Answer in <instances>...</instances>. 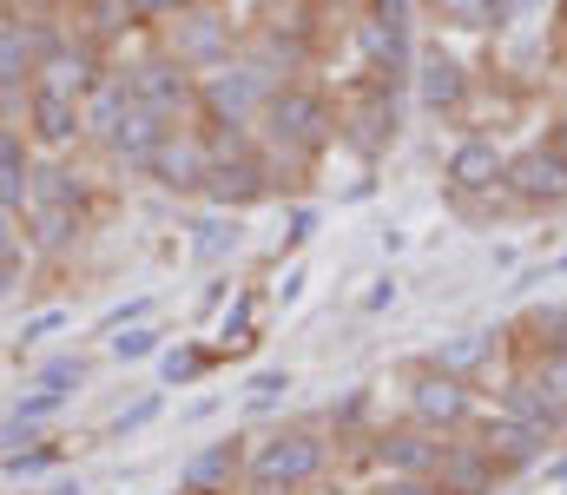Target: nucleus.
Wrapping results in <instances>:
<instances>
[{"label":"nucleus","instance_id":"nucleus-24","mask_svg":"<svg viewBox=\"0 0 567 495\" xmlns=\"http://www.w3.org/2000/svg\"><path fill=\"white\" fill-rule=\"evenodd\" d=\"M218 363H225V357H218V343L178 337V343H165V350H158V390H192V383H205Z\"/></svg>","mask_w":567,"mask_h":495},{"label":"nucleus","instance_id":"nucleus-34","mask_svg":"<svg viewBox=\"0 0 567 495\" xmlns=\"http://www.w3.org/2000/svg\"><path fill=\"white\" fill-rule=\"evenodd\" d=\"M86 377H93V363H86L80 350H66V357H47V363L33 370V383H47V390H66V396H80V390H86Z\"/></svg>","mask_w":567,"mask_h":495},{"label":"nucleus","instance_id":"nucleus-14","mask_svg":"<svg viewBox=\"0 0 567 495\" xmlns=\"http://www.w3.org/2000/svg\"><path fill=\"white\" fill-rule=\"evenodd\" d=\"M370 463H377L383 476H435V463H442V436L423 430L416 416H403V423H377V430H370Z\"/></svg>","mask_w":567,"mask_h":495},{"label":"nucleus","instance_id":"nucleus-47","mask_svg":"<svg viewBox=\"0 0 567 495\" xmlns=\"http://www.w3.org/2000/svg\"><path fill=\"white\" fill-rule=\"evenodd\" d=\"M27 285V258H0V305Z\"/></svg>","mask_w":567,"mask_h":495},{"label":"nucleus","instance_id":"nucleus-39","mask_svg":"<svg viewBox=\"0 0 567 495\" xmlns=\"http://www.w3.org/2000/svg\"><path fill=\"white\" fill-rule=\"evenodd\" d=\"M363 423H370V390H350L343 403H330V430L337 436H357Z\"/></svg>","mask_w":567,"mask_h":495},{"label":"nucleus","instance_id":"nucleus-51","mask_svg":"<svg viewBox=\"0 0 567 495\" xmlns=\"http://www.w3.org/2000/svg\"><path fill=\"white\" fill-rule=\"evenodd\" d=\"M212 410H218V396H198V403H185V423H205Z\"/></svg>","mask_w":567,"mask_h":495},{"label":"nucleus","instance_id":"nucleus-41","mask_svg":"<svg viewBox=\"0 0 567 495\" xmlns=\"http://www.w3.org/2000/svg\"><path fill=\"white\" fill-rule=\"evenodd\" d=\"M140 318H152V298H126V305H113L100 324H93V337H113V330H126V324H140Z\"/></svg>","mask_w":567,"mask_h":495},{"label":"nucleus","instance_id":"nucleus-46","mask_svg":"<svg viewBox=\"0 0 567 495\" xmlns=\"http://www.w3.org/2000/svg\"><path fill=\"white\" fill-rule=\"evenodd\" d=\"M377 495H442V489H435V476H383Z\"/></svg>","mask_w":567,"mask_h":495},{"label":"nucleus","instance_id":"nucleus-45","mask_svg":"<svg viewBox=\"0 0 567 495\" xmlns=\"http://www.w3.org/2000/svg\"><path fill=\"white\" fill-rule=\"evenodd\" d=\"M27 443H40V430L7 410V416H0V456H13V450H27Z\"/></svg>","mask_w":567,"mask_h":495},{"label":"nucleus","instance_id":"nucleus-23","mask_svg":"<svg viewBox=\"0 0 567 495\" xmlns=\"http://www.w3.org/2000/svg\"><path fill=\"white\" fill-rule=\"evenodd\" d=\"M495 350H502L495 330H455V337H442V343L429 350V363L449 370V377H462V383H482V377L495 370Z\"/></svg>","mask_w":567,"mask_h":495},{"label":"nucleus","instance_id":"nucleus-42","mask_svg":"<svg viewBox=\"0 0 567 495\" xmlns=\"http://www.w3.org/2000/svg\"><path fill=\"white\" fill-rule=\"evenodd\" d=\"M363 13H370V20H390V27H416L423 0H363Z\"/></svg>","mask_w":567,"mask_h":495},{"label":"nucleus","instance_id":"nucleus-19","mask_svg":"<svg viewBox=\"0 0 567 495\" xmlns=\"http://www.w3.org/2000/svg\"><path fill=\"white\" fill-rule=\"evenodd\" d=\"M495 410H502V416H522V423H535V430H548L555 443L567 436V403L548 390V383H535V377H528V363H515V370L502 377Z\"/></svg>","mask_w":567,"mask_h":495},{"label":"nucleus","instance_id":"nucleus-17","mask_svg":"<svg viewBox=\"0 0 567 495\" xmlns=\"http://www.w3.org/2000/svg\"><path fill=\"white\" fill-rule=\"evenodd\" d=\"M245 456H251V436H218V443L192 450L178 470V495H238L245 489Z\"/></svg>","mask_w":567,"mask_h":495},{"label":"nucleus","instance_id":"nucleus-20","mask_svg":"<svg viewBox=\"0 0 567 495\" xmlns=\"http://www.w3.org/2000/svg\"><path fill=\"white\" fill-rule=\"evenodd\" d=\"M93 212L80 205H27V258H66L86 238Z\"/></svg>","mask_w":567,"mask_h":495},{"label":"nucleus","instance_id":"nucleus-8","mask_svg":"<svg viewBox=\"0 0 567 495\" xmlns=\"http://www.w3.org/2000/svg\"><path fill=\"white\" fill-rule=\"evenodd\" d=\"M502 205H508V212H561L567 205V159L548 140H528L522 153H508Z\"/></svg>","mask_w":567,"mask_h":495},{"label":"nucleus","instance_id":"nucleus-30","mask_svg":"<svg viewBox=\"0 0 567 495\" xmlns=\"http://www.w3.org/2000/svg\"><path fill=\"white\" fill-rule=\"evenodd\" d=\"M522 337H528V350H548V343H567V298H548V305H535V311H522Z\"/></svg>","mask_w":567,"mask_h":495},{"label":"nucleus","instance_id":"nucleus-4","mask_svg":"<svg viewBox=\"0 0 567 495\" xmlns=\"http://www.w3.org/2000/svg\"><path fill=\"white\" fill-rule=\"evenodd\" d=\"M271 86H278V80H271L265 66H251L245 53L205 66V73H198V126H258Z\"/></svg>","mask_w":567,"mask_h":495},{"label":"nucleus","instance_id":"nucleus-35","mask_svg":"<svg viewBox=\"0 0 567 495\" xmlns=\"http://www.w3.org/2000/svg\"><path fill=\"white\" fill-rule=\"evenodd\" d=\"M66 403H73V396H66V390H47V383H27V390H20V396H13V416H20V423H33V430H40V423H53V416H60V410H66Z\"/></svg>","mask_w":567,"mask_h":495},{"label":"nucleus","instance_id":"nucleus-36","mask_svg":"<svg viewBox=\"0 0 567 495\" xmlns=\"http://www.w3.org/2000/svg\"><path fill=\"white\" fill-rule=\"evenodd\" d=\"M290 390H297V383H290V370H258V377L245 383V410H251V416H265V410H278Z\"/></svg>","mask_w":567,"mask_h":495},{"label":"nucleus","instance_id":"nucleus-12","mask_svg":"<svg viewBox=\"0 0 567 495\" xmlns=\"http://www.w3.org/2000/svg\"><path fill=\"white\" fill-rule=\"evenodd\" d=\"M27 140H33V153H53V159H66V153H80L86 146V120H80V100L73 93H53V86H27Z\"/></svg>","mask_w":567,"mask_h":495},{"label":"nucleus","instance_id":"nucleus-18","mask_svg":"<svg viewBox=\"0 0 567 495\" xmlns=\"http://www.w3.org/2000/svg\"><path fill=\"white\" fill-rule=\"evenodd\" d=\"M502 483H508V476L495 470V456H488L468 430L442 436V463H435V489L442 495H495Z\"/></svg>","mask_w":567,"mask_h":495},{"label":"nucleus","instance_id":"nucleus-38","mask_svg":"<svg viewBox=\"0 0 567 495\" xmlns=\"http://www.w3.org/2000/svg\"><path fill=\"white\" fill-rule=\"evenodd\" d=\"M0 258H27V205H7V198H0Z\"/></svg>","mask_w":567,"mask_h":495},{"label":"nucleus","instance_id":"nucleus-3","mask_svg":"<svg viewBox=\"0 0 567 495\" xmlns=\"http://www.w3.org/2000/svg\"><path fill=\"white\" fill-rule=\"evenodd\" d=\"M330 450H337V436H330L323 423H278V430L251 436L245 476L278 483V489H310V483L330 470Z\"/></svg>","mask_w":567,"mask_h":495},{"label":"nucleus","instance_id":"nucleus-22","mask_svg":"<svg viewBox=\"0 0 567 495\" xmlns=\"http://www.w3.org/2000/svg\"><path fill=\"white\" fill-rule=\"evenodd\" d=\"M126 106H133V73H126V66L113 60V66H106V73H100V80L86 86V100H80V120H86V146H100V140L113 133V120H120Z\"/></svg>","mask_w":567,"mask_h":495},{"label":"nucleus","instance_id":"nucleus-31","mask_svg":"<svg viewBox=\"0 0 567 495\" xmlns=\"http://www.w3.org/2000/svg\"><path fill=\"white\" fill-rule=\"evenodd\" d=\"M442 27H462V33H495V0H423Z\"/></svg>","mask_w":567,"mask_h":495},{"label":"nucleus","instance_id":"nucleus-48","mask_svg":"<svg viewBox=\"0 0 567 495\" xmlns=\"http://www.w3.org/2000/svg\"><path fill=\"white\" fill-rule=\"evenodd\" d=\"M271 298H278V305H297V298H303V265H290V271H284L278 285H271Z\"/></svg>","mask_w":567,"mask_h":495},{"label":"nucleus","instance_id":"nucleus-28","mask_svg":"<svg viewBox=\"0 0 567 495\" xmlns=\"http://www.w3.org/2000/svg\"><path fill=\"white\" fill-rule=\"evenodd\" d=\"M73 27L80 33H93L100 47H113L120 33H133L140 20H133V7L126 0H73Z\"/></svg>","mask_w":567,"mask_h":495},{"label":"nucleus","instance_id":"nucleus-25","mask_svg":"<svg viewBox=\"0 0 567 495\" xmlns=\"http://www.w3.org/2000/svg\"><path fill=\"white\" fill-rule=\"evenodd\" d=\"M33 140L27 126H0V198L7 205H27V185H33Z\"/></svg>","mask_w":567,"mask_h":495},{"label":"nucleus","instance_id":"nucleus-52","mask_svg":"<svg viewBox=\"0 0 567 495\" xmlns=\"http://www.w3.org/2000/svg\"><path fill=\"white\" fill-rule=\"evenodd\" d=\"M548 146H555V153L567 159V120H555V126H548Z\"/></svg>","mask_w":567,"mask_h":495},{"label":"nucleus","instance_id":"nucleus-37","mask_svg":"<svg viewBox=\"0 0 567 495\" xmlns=\"http://www.w3.org/2000/svg\"><path fill=\"white\" fill-rule=\"evenodd\" d=\"M522 363H528V377H535V383H548V390H555V396L567 403V343H548V350H528Z\"/></svg>","mask_w":567,"mask_h":495},{"label":"nucleus","instance_id":"nucleus-53","mask_svg":"<svg viewBox=\"0 0 567 495\" xmlns=\"http://www.w3.org/2000/svg\"><path fill=\"white\" fill-rule=\"evenodd\" d=\"M317 7H357V13H363V0H317Z\"/></svg>","mask_w":567,"mask_h":495},{"label":"nucleus","instance_id":"nucleus-15","mask_svg":"<svg viewBox=\"0 0 567 495\" xmlns=\"http://www.w3.org/2000/svg\"><path fill=\"white\" fill-rule=\"evenodd\" d=\"M357 47H363V73H377L390 86H410V73L423 60L416 27H390V20H370V13H357Z\"/></svg>","mask_w":567,"mask_h":495},{"label":"nucleus","instance_id":"nucleus-11","mask_svg":"<svg viewBox=\"0 0 567 495\" xmlns=\"http://www.w3.org/2000/svg\"><path fill=\"white\" fill-rule=\"evenodd\" d=\"M468 436L495 456L502 476H528V470H542V463L555 456V436H548V430H535V423H522V416H502V410H482V416L468 423Z\"/></svg>","mask_w":567,"mask_h":495},{"label":"nucleus","instance_id":"nucleus-2","mask_svg":"<svg viewBox=\"0 0 567 495\" xmlns=\"http://www.w3.org/2000/svg\"><path fill=\"white\" fill-rule=\"evenodd\" d=\"M403 93H410V86H390V80H377V73L350 80L343 100H337V146H350L363 165L390 159L396 140H403Z\"/></svg>","mask_w":567,"mask_h":495},{"label":"nucleus","instance_id":"nucleus-44","mask_svg":"<svg viewBox=\"0 0 567 495\" xmlns=\"http://www.w3.org/2000/svg\"><path fill=\"white\" fill-rule=\"evenodd\" d=\"M317 238V205H297L290 212V231H284V251H303Z\"/></svg>","mask_w":567,"mask_h":495},{"label":"nucleus","instance_id":"nucleus-1","mask_svg":"<svg viewBox=\"0 0 567 495\" xmlns=\"http://www.w3.org/2000/svg\"><path fill=\"white\" fill-rule=\"evenodd\" d=\"M258 140L278 159L284 185H297L310 165H323V153L337 146V100L317 80H284V86H271V100L258 113Z\"/></svg>","mask_w":567,"mask_h":495},{"label":"nucleus","instance_id":"nucleus-50","mask_svg":"<svg viewBox=\"0 0 567 495\" xmlns=\"http://www.w3.org/2000/svg\"><path fill=\"white\" fill-rule=\"evenodd\" d=\"M40 495H86V483H80V476H53Z\"/></svg>","mask_w":567,"mask_h":495},{"label":"nucleus","instance_id":"nucleus-9","mask_svg":"<svg viewBox=\"0 0 567 495\" xmlns=\"http://www.w3.org/2000/svg\"><path fill=\"white\" fill-rule=\"evenodd\" d=\"M158 47H165L172 60H185L192 73H205V66H218V60L238 53V33H231V13H218L212 0H192L185 13H172V20L158 27Z\"/></svg>","mask_w":567,"mask_h":495},{"label":"nucleus","instance_id":"nucleus-32","mask_svg":"<svg viewBox=\"0 0 567 495\" xmlns=\"http://www.w3.org/2000/svg\"><path fill=\"white\" fill-rule=\"evenodd\" d=\"M158 416H165V390H145V396H133V403L106 423V436H113V443H133V436H140V430H152Z\"/></svg>","mask_w":567,"mask_h":495},{"label":"nucleus","instance_id":"nucleus-49","mask_svg":"<svg viewBox=\"0 0 567 495\" xmlns=\"http://www.w3.org/2000/svg\"><path fill=\"white\" fill-rule=\"evenodd\" d=\"M390 305H396V278H377L370 298H363V311H390Z\"/></svg>","mask_w":567,"mask_h":495},{"label":"nucleus","instance_id":"nucleus-13","mask_svg":"<svg viewBox=\"0 0 567 495\" xmlns=\"http://www.w3.org/2000/svg\"><path fill=\"white\" fill-rule=\"evenodd\" d=\"M410 93H416V106H423L429 120H462L468 100H475V73H468L455 53L423 47V60H416V73H410Z\"/></svg>","mask_w":567,"mask_h":495},{"label":"nucleus","instance_id":"nucleus-29","mask_svg":"<svg viewBox=\"0 0 567 495\" xmlns=\"http://www.w3.org/2000/svg\"><path fill=\"white\" fill-rule=\"evenodd\" d=\"M60 463H66V450H60V443H47V436H40V443H27V450H13V456H0V470H7L13 483H40V476H53Z\"/></svg>","mask_w":567,"mask_h":495},{"label":"nucleus","instance_id":"nucleus-40","mask_svg":"<svg viewBox=\"0 0 567 495\" xmlns=\"http://www.w3.org/2000/svg\"><path fill=\"white\" fill-rule=\"evenodd\" d=\"M66 324H73V311H66V305H53V311H33V318L20 324V350H27V343H47L53 330H66Z\"/></svg>","mask_w":567,"mask_h":495},{"label":"nucleus","instance_id":"nucleus-5","mask_svg":"<svg viewBox=\"0 0 567 495\" xmlns=\"http://www.w3.org/2000/svg\"><path fill=\"white\" fill-rule=\"evenodd\" d=\"M502 172H508V146L488 140V133H462L449 146V165H442V192L455 212H495L502 205Z\"/></svg>","mask_w":567,"mask_h":495},{"label":"nucleus","instance_id":"nucleus-7","mask_svg":"<svg viewBox=\"0 0 567 495\" xmlns=\"http://www.w3.org/2000/svg\"><path fill=\"white\" fill-rule=\"evenodd\" d=\"M126 73H133V100H140V106H152L165 126L198 120V73H192L185 60H172L158 40L145 47L140 60H126Z\"/></svg>","mask_w":567,"mask_h":495},{"label":"nucleus","instance_id":"nucleus-33","mask_svg":"<svg viewBox=\"0 0 567 495\" xmlns=\"http://www.w3.org/2000/svg\"><path fill=\"white\" fill-rule=\"evenodd\" d=\"M106 350H113V357H120V363H145V357H158V350H165V330L158 324H126V330H113V337H106Z\"/></svg>","mask_w":567,"mask_h":495},{"label":"nucleus","instance_id":"nucleus-26","mask_svg":"<svg viewBox=\"0 0 567 495\" xmlns=\"http://www.w3.org/2000/svg\"><path fill=\"white\" fill-rule=\"evenodd\" d=\"M0 86H33V33L20 13H0Z\"/></svg>","mask_w":567,"mask_h":495},{"label":"nucleus","instance_id":"nucleus-21","mask_svg":"<svg viewBox=\"0 0 567 495\" xmlns=\"http://www.w3.org/2000/svg\"><path fill=\"white\" fill-rule=\"evenodd\" d=\"M158 140H165V120H158L152 106L133 100V106L113 120V133L100 140V153L120 165V172H145V159H152V146H158Z\"/></svg>","mask_w":567,"mask_h":495},{"label":"nucleus","instance_id":"nucleus-43","mask_svg":"<svg viewBox=\"0 0 567 495\" xmlns=\"http://www.w3.org/2000/svg\"><path fill=\"white\" fill-rule=\"evenodd\" d=\"M126 7H133V20H140V27H152V33H158V27H165L172 13H185L192 0H126Z\"/></svg>","mask_w":567,"mask_h":495},{"label":"nucleus","instance_id":"nucleus-16","mask_svg":"<svg viewBox=\"0 0 567 495\" xmlns=\"http://www.w3.org/2000/svg\"><path fill=\"white\" fill-rule=\"evenodd\" d=\"M106 66H113V47H100L93 33H80V27H73V33H66V40H60V47L33 66V80H40V86H53V93L86 100V86H93Z\"/></svg>","mask_w":567,"mask_h":495},{"label":"nucleus","instance_id":"nucleus-10","mask_svg":"<svg viewBox=\"0 0 567 495\" xmlns=\"http://www.w3.org/2000/svg\"><path fill=\"white\" fill-rule=\"evenodd\" d=\"M205 172H212V140H205L198 120H185V126H165V140L152 146L140 178H152L165 198H198Z\"/></svg>","mask_w":567,"mask_h":495},{"label":"nucleus","instance_id":"nucleus-6","mask_svg":"<svg viewBox=\"0 0 567 495\" xmlns=\"http://www.w3.org/2000/svg\"><path fill=\"white\" fill-rule=\"evenodd\" d=\"M403 416H416L435 436H455V430H468V423L482 416V390L462 383V377H449V370H435L423 357V363L410 370V383H403Z\"/></svg>","mask_w":567,"mask_h":495},{"label":"nucleus","instance_id":"nucleus-27","mask_svg":"<svg viewBox=\"0 0 567 495\" xmlns=\"http://www.w3.org/2000/svg\"><path fill=\"white\" fill-rule=\"evenodd\" d=\"M238 245H245L238 212H205V218L192 225V258H198V265H218V258H231Z\"/></svg>","mask_w":567,"mask_h":495}]
</instances>
